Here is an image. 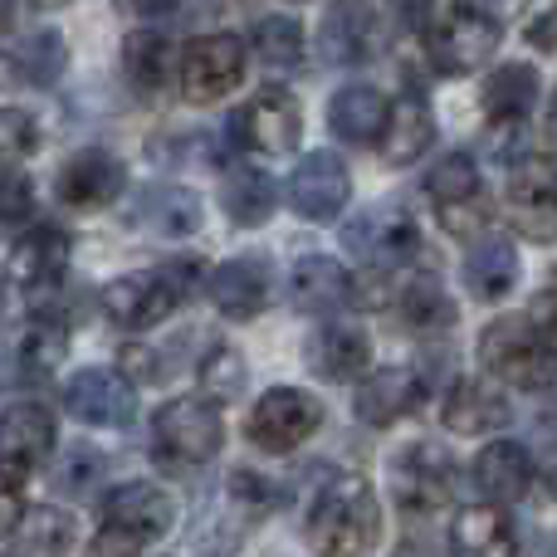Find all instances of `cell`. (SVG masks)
I'll use <instances>...</instances> for the list:
<instances>
[{
  "label": "cell",
  "mask_w": 557,
  "mask_h": 557,
  "mask_svg": "<svg viewBox=\"0 0 557 557\" xmlns=\"http://www.w3.org/2000/svg\"><path fill=\"white\" fill-rule=\"evenodd\" d=\"M318 425H323V401H318L313 392H304V386H274V392H264L260 401H255L245 435H250V445H260L264 455H288V450H298Z\"/></svg>",
  "instance_id": "cell-8"
},
{
  "label": "cell",
  "mask_w": 557,
  "mask_h": 557,
  "mask_svg": "<svg viewBox=\"0 0 557 557\" xmlns=\"http://www.w3.org/2000/svg\"><path fill=\"white\" fill-rule=\"evenodd\" d=\"M0 313H5V284H0Z\"/></svg>",
  "instance_id": "cell-50"
},
{
  "label": "cell",
  "mask_w": 557,
  "mask_h": 557,
  "mask_svg": "<svg viewBox=\"0 0 557 557\" xmlns=\"http://www.w3.org/2000/svg\"><path fill=\"white\" fill-rule=\"evenodd\" d=\"M392 494L411 519H431V513L450 509L455 484H460V470H455V455L435 441H416L406 450H396L392 460Z\"/></svg>",
  "instance_id": "cell-6"
},
{
  "label": "cell",
  "mask_w": 557,
  "mask_h": 557,
  "mask_svg": "<svg viewBox=\"0 0 557 557\" xmlns=\"http://www.w3.org/2000/svg\"><path fill=\"white\" fill-rule=\"evenodd\" d=\"M343 245L367 264V270H396L421 250V231H416V215L401 211L396 201L367 206L357 221H347Z\"/></svg>",
  "instance_id": "cell-9"
},
{
  "label": "cell",
  "mask_w": 557,
  "mask_h": 557,
  "mask_svg": "<svg viewBox=\"0 0 557 557\" xmlns=\"http://www.w3.org/2000/svg\"><path fill=\"white\" fill-rule=\"evenodd\" d=\"M39 152V123L29 108H0V162H25Z\"/></svg>",
  "instance_id": "cell-40"
},
{
  "label": "cell",
  "mask_w": 557,
  "mask_h": 557,
  "mask_svg": "<svg viewBox=\"0 0 557 557\" xmlns=\"http://www.w3.org/2000/svg\"><path fill=\"white\" fill-rule=\"evenodd\" d=\"M396 304H401V323L411 327V333H450L455 327V298L445 294L441 288V278L435 274H416L411 284L401 288V298H396Z\"/></svg>",
  "instance_id": "cell-35"
},
{
  "label": "cell",
  "mask_w": 557,
  "mask_h": 557,
  "mask_svg": "<svg viewBox=\"0 0 557 557\" xmlns=\"http://www.w3.org/2000/svg\"><path fill=\"white\" fill-rule=\"evenodd\" d=\"M201 382L211 396H221V401H231V396H240V382H245V362L231 352V347L211 343L201 357Z\"/></svg>",
  "instance_id": "cell-41"
},
{
  "label": "cell",
  "mask_w": 557,
  "mask_h": 557,
  "mask_svg": "<svg viewBox=\"0 0 557 557\" xmlns=\"http://www.w3.org/2000/svg\"><path fill=\"white\" fill-rule=\"evenodd\" d=\"M108 465H113V460H108L98 445L74 441V445H64V450H59L49 484H54V494H64V499H94V494L103 490V480H108Z\"/></svg>",
  "instance_id": "cell-36"
},
{
  "label": "cell",
  "mask_w": 557,
  "mask_h": 557,
  "mask_svg": "<svg viewBox=\"0 0 557 557\" xmlns=\"http://www.w3.org/2000/svg\"><path fill=\"white\" fill-rule=\"evenodd\" d=\"M386 5H392V15L401 20L406 29H425V25H431V5H435V0H386Z\"/></svg>",
  "instance_id": "cell-45"
},
{
  "label": "cell",
  "mask_w": 557,
  "mask_h": 557,
  "mask_svg": "<svg viewBox=\"0 0 557 557\" xmlns=\"http://www.w3.org/2000/svg\"><path fill=\"white\" fill-rule=\"evenodd\" d=\"M20 513H25V470L0 460V539H10Z\"/></svg>",
  "instance_id": "cell-43"
},
{
  "label": "cell",
  "mask_w": 557,
  "mask_h": 557,
  "mask_svg": "<svg viewBox=\"0 0 557 557\" xmlns=\"http://www.w3.org/2000/svg\"><path fill=\"white\" fill-rule=\"evenodd\" d=\"M10 39H15V15H10V0H0V54H10Z\"/></svg>",
  "instance_id": "cell-48"
},
{
  "label": "cell",
  "mask_w": 557,
  "mask_h": 557,
  "mask_svg": "<svg viewBox=\"0 0 557 557\" xmlns=\"http://www.w3.org/2000/svg\"><path fill=\"white\" fill-rule=\"evenodd\" d=\"M103 523L108 529L133 533V539H143V543H152V539H166V533H172L176 509L157 484L133 480V484H117V490L103 499Z\"/></svg>",
  "instance_id": "cell-21"
},
{
  "label": "cell",
  "mask_w": 557,
  "mask_h": 557,
  "mask_svg": "<svg viewBox=\"0 0 557 557\" xmlns=\"http://www.w3.org/2000/svg\"><path fill=\"white\" fill-rule=\"evenodd\" d=\"M347 196H352V176H347L343 157H333V152H308L294 166V176H288V206L304 221L323 225L333 215H343Z\"/></svg>",
  "instance_id": "cell-15"
},
{
  "label": "cell",
  "mask_w": 557,
  "mask_h": 557,
  "mask_svg": "<svg viewBox=\"0 0 557 557\" xmlns=\"http://www.w3.org/2000/svg\"><path fill=\"white\" fill-rule=\"evenodd\" d=\"M235 143L250 147L264 157H288L304 137V113H298V98L288 88H260L250 103L235 113Z\"/></svg>",
  "instance_id": "cell-11"
},
{
  "label": "cell",
  "mask_w": 557,
  "mask_h": 557,
  "mask_svg": "<svg viewBox=\"0 0 557 557\" xmlns=\"http://www.w3.org/2000/svg\"><path fill=\"white\" fill-rule=\"evenodd\" d=\"M539 69L533 64H499L484 84V113H490L494 127H509V123H529V113L539 108Z\"/></svg>",
  "instance_id": "cell-30"
},
{
  "label": "cell",
  "mask_w": 557,
  "mask_h": 557,
  "mask_svg": "<svg viewBox=\"0 0 557 557\" xmlns=\"http://www.w3.org/2000/svg\"><path fill=\"white\" fill-rule=\"evenodd\" d=\"M480 367L494 382L548 392L553 382V333H543L529 313H504L480 333Z\"/></svg>",
  "instance_id": "cell-3"
},
{
  "label": "cell",
  "mask_w": 557,
  "mask_h": 557,
  "mask_svg": "<svg viewBox=\"0 0 557 557\" xmlns=\"http://www.w3.org/2000/svg\"><path fill=\"white\" fill-rule=\"evenodd\" d=\"M425 196L435 201L445 231L450 235H474L480 225H490V201H484L480 166L470 152H450L425 172Z\"/></svg>",
  "instance_id": "cell-10"
},
{
  "label": "cell",
  "mask_w": 557,
  "mask_h": 557,
  "mask_svg": "<svg viewBox=\"0 0 557 557\" xmlns=\"http://www.w3.org/2000/svg\"><path fill=\"white\" fill-rule=\"evenodd\" d=\"M10 539H15L20 557H69L78 539V523L69 509H59V504H45V509H29L20 513V523L10 529Z\"/></svg>",
  "instance_id": "cell-34"
},
{
  "label": "cell",
  "mask_w": 557,
  "mask_h": 557,
  "mask_svg": "<svg viewBox=\"0 0 557 557\" xmlns=\"http://www.w3.org/2000/svg\"><path fill=\"white\" fill-rule=\"evenodd\" d=\"M318 45L327 64H367L382 49V15L372 10V0H333L318 25Z\"/></svg>",
  "instance_id": "cell-16"
},
{
  "label": "cell",
  "mask_w": 557,
  "mask_h": 557,
  "mask_svg": "<svg viewBox=\"0 0 557 557\" xmlns=\"http://www.w3.org/2000/svg\"><path fill=\"white\" fill-rule=\"evenodd\" d=\"M425 386L411 367H376V372H362L357 376V421L362 425H396L401 416H411L421 406Z\"/></svg>",
  "instance_id": "cell-17"
},
{
  "label": "cell",
  "mask_w": 557,
  "mask_h": 557,
  "mask_svg": "<svg viewBox=\"0 0 557 557\" xmlns=\"http://www.w3.org/2000/svg\"><path fill=\"white\" fill-rule=\"evenodd\" d=\"M152 441L166 465L215 460L225 445L221 401H211V396H176V401H166L152 421Z\"/></svg>",
  "instance_id": "cell-5"
},
{
  "label": "cell",
  "mask_w": 557,
  "mask_h": 557,
  "mask_svg": "<svg viewBox=\"0 0 557 557\" xmlns=\"http://www.w3.org/2000/svg\"><path fill=\"white\" fill-rule=\"evenodd\" d=\"M352 298V278L337 260L327 255H304V260L288 270V304L298 313H333Z\"/></svg>",
  "instance_id": "cell-27"
},
{
  "label": "cell",
  "mask_w": 557,
  "mask_h": 557,
  "mask_svg": "<svg viewBox=\"0 0 557 557\" xmlns=\"http://www.w3.org/2000/svg\"><path fill=\"white\" fill-rule=\"evenodd\" d=\"M35 10H54V5H64V0H29Z\"/></svg>",
  "instance_id": "cell-49"
},
{
  "label": "cell",
  "mask_w": 557,
  "mask_h": 557,
  "mask_svg": "<svg viewBox=\"0 0 557 557\" xmlns=\"http://www.w3.org/2000/svg\"><path fill=\"white\" fill-rule=\"evenodd\" d=\"M533 45H539L543 54H553V15H548V10H543L539 25H533Z\"/></svg>",
  "instance_id": "cell-47"
},
{
  "label": "cell",
  "mask_w": 557,
  "mask_h": 557,
  "mask_svg": "<svg viewBox=\"0 0 557 557\" xmlns=\"http://www.w3.org/2000/svg\"><path fill=\"white\" fill-rule=\"evenodd\" d=\"M533 480H539V465L519 441H494L474 455V490L484 494V504H519Z\"/></svg>",
  "instance_id": "cell-22"
},
{
  "label": "cell",
  "mask_w": 557,
  "mask_h": 557,
  "mask_svg": "<svg viewBox=\"0 0 557 557\" xmlns=\"http://www.w3.org/2000/svg\"><path fill=\"white\" fill-rule=\"evenodd\" d=\"M196 284H201V260H166V264H152V270L117 274L113 284H103L98 308H103V318L113 327L143 333V327H157L162 318H172L196 294Z\"/></svg>",
  "instance_id": "cell-2"
},
{
  "label": "cell",
  "mask_w": 557,
  "mask_h": 557,
  "mask_svg": "<svg viewBox=\"0 0 557 557\" xmlns=\"http://www.w3.org/2000/svg\"><path fill=\"white\" fill-rule=\"evenodd\" d=\"M304 362H308V372L323 376V382H357V376L372 367V343H367V333L352 323H323L308 333Z\"/></svg>",
  "instance_id": "cell-20"
},
{
  "label": "cell",
  "mask_w": 557,
  "mask_h": 557,
  "mask_svg": "<svg viewBox=\"0 0 557 557\" xmlns=\"http://www.w3.org/2000/svg\"><path fill=\"white\" fill-rule=\"evenodd\" d=\"M176 0H117V10L123 15H133V20H152V15H166Z\"/></svg>",
  "instance_id": "cell-46"
},
{
  "label": "cell",
  "mask_w": 557,
  "mask_h": 557,
  "mask_svg": "<svg viewBox=\"0 0 557 557\" xmlns=\"http://www.w3.org/2000/svg\"><path fill=\"white\" fill-rule=\"evenodd\" d=\"M127 221L152 231V235L176 240V235L201 231V196L186 191V186H147V191H137Z\"/></svg>",
  "instance_id": "cell-28"
},
{
  "label": "cell",
  "mask_w": 557,
  "mask_h": 557,
  "mask_svg": "<svg viewBox=\"0 0 557 557\" xmlns=\"http://www.w3.org/2000/svg\"><path fill=\"white\" fill-rule=\"evenodd\" d=\"M123 74L143 98L162 94L176 74V49L162 29H133L123 39Z\"/></svg>",
  "instance_id": "cell-31"
},
{
  "label": "cell",
  "mask_w": 557,
  "mask_h": 557,
  "mask_svg": "<svg viewBox=\"0 0 557 557\" xmlns=\"http://www.w3.org/2000/svg\"><path fill=\"white\" fill-rule=\"evenodd\" d=\"M386 94L382 88H367V84H347L343 94L327 103V127H333L343 143L352 147H372L386 127Z\"/></svg>",
  "instance_id": "cell-29"
},
{
  "label": "cell",
  "mask_w": 557,
  "mask_h": 557,
  "mask_svg": "<svg viewBox=\"0 0 557 557\" xmlns=\"http://www.w3.org/2000/svg\"><path fill=\"white\" fill-rule=\"evenodd\" d=\"M206 294H211V304L221 318L250 323V318H260L264 304H270V264L250 260V255L215 264L211 278H206Z\"/></svg>",
  "instance_id": "cell-18"
},
{
  "label": "cell",
  "mask_w": 557,
  "mask_h": 557,
  "mask_svg": "<svg viewBox=\"0 0 557 557\" xmlns=\"http://www.w3.org/2000/svg\"><path fill=\"white\" fill-rule=\"evenodd\" d=\"M35 211V186H29L25 172L0 162V225H20Z\"/></svg>",
  "instance_id": "cell-42"
},
{
  "label": "cell",
  "mask_w": 557,
  "mask_h": 557,
  "mask_svg": "<svg viewBox=\"0 0 557 557\" xmlns=\"http://www.w3.org/2000/svg\"><path fill=\"white\" fill-rule=\"evenodd\" d=\"M69 352V333L64 318L35 313L5 347H0V386H35L64 362Z\"/></svg>",
  "instance_id": "cell-13"
},
{
  "label": "cell",
  "mask_w": 557,
  "mask_h": 557,
  "mask_svg": "<svg viewBox=\"0 0 557 557\" xmlns=\"http://www.w3.org/2000/svg\"><path fill=\"white\" fill-rule=\"evenodd\" d=\"M15 74L29 84H54L64 74V39L54 29H35L25 45L15 49Z\"/></svg>",
  "instance_id": "cell-39"
},
{
  "label": "cell",
  "mask_w": 557,
  "mask_h": 557,
  "mask_svg": "<svg viewBox=\"0 0 557 557\" xmlns=\"http://www.w3.org/2000/svg\"><path fill=\"white\" fill-rule=\"evenodd\" d=\"M441 416L455 435H490V431H504V425L513 421L509 396H504L494 382H480V376H460V382L445 392Z\"/></svg>",
  "instance_id": "cell-23"
},
{
  "label": "cell",
  "mask_w": 557,
  "mask_h": 557,
  "mask_svg": "<svg viewBox=\"0 0 557 557\" xmlns=\"http://www.w3.org/2000/svg\"><path fill=\"white\" fill-rule=\"evenodd\" d=\"M127 186V172L113 152L103 147H84L74 152L54 176V196L69 211H98V206H113Z\"/></svg>",
  "instance_id": "cell-14"
},
{
  "label": "cell",
  "mask_w": 557,
  "mask_h": 557,
  "mask_svg": "<svg viewBox=\"0 0 557 557\" xmlns=\"http://www.w3.org/2000/svg\"><path fill=\"white\" fill-rule=\"evenodd\" d=\"M298 533L318 557H362L382 539L376 490L352 470H323L298 504Z\"/></svg>",
  "instance_id": "cell-1"
},
{
  "label": "cell",
  "mask_w": 557,
  "mask_h": 557,
  "mask_svg": "<svg viewBox=\"0 0 557 557\" xmlns=\"http://www.w3.org/2000/svg\"><path fill=\"white\" fill-rule=\"evenodd\" d=\"M64 411L84 425H127L137 416V386L113 367H84L64 382Z\"/></svg>",
  "instance_id": "cell-12"
},
{
  "label": "cell",
  "mask_w": 557,
  "mask_h": 557,
  "mask_svg": "<svg viewBox=\"0 0 557 557\" xmlns=\"http://www.w3.org/2000/svg\"><path fill=\"white\" fill-rule=\"evenodd\" d=\"M143 548H147L143 539H133V533L108 529V523H103V529H98V539L88 543V553H84V557H137Z\"/></svg>",
  "instance_id": "cell-44"
},
{
  "label": "cell",
  "mask_w": 557,
  "mask_h": 557,
  "mask_svg": "<svg viewBox=\"0 0 557 557\" xmlns=\"http://www.w3.org/2000/svg\"><path fill=\"white\" fill-rule=\"evenodd\" d=\"M250 49L270 69H298V59H304V29H298L294 15H264L250 29Z\"/></svg>",
  "instance_id": "cell-38"
},
{
  "label": "cell",
  "mask_w": 557,
  "mask_h": 557,
  "mask_svg": "<svg viewBox=\"0 0 557 557\" xmlns=\"http://www.w3.org/2000/svg\"><path fill=\"white\" fill-rule=\"evenodd\" d=\"M509 211L513 225L533 240H553L557 225V172L553 157H539V162H519L509 176Z\"/></svg>",
  "instance_id": "cell-19"
},
{
  "label": "cell",
  "mask_w": 557,
  "mask_h": 557,
  "mask_svg": "<svg viewBox=\"0 0 557 557\" xmlns=\"http://www.w3.org/2000/svg\"><path fill=\"white\" fill-rule=\"evenodd\" d=\"M54 455V416L35 401H20L0 411V460L15 470H35Z\"/></svg>",
  "instance_id": "cell-26"
},
{
  "label": "cell",
  "mask_w": 557,
  "mask_h": 557,
  "mask_svg": "<svg viewBox=\"0 0 557 557\" xmlns=\"http://www.w3.org/2000/svg\"><path fill=\"white\" fill-rule=\"evenodd\" d=\"M245 64H250L245 39L196 35V39H186L182 59H176V88H182L186 103L206 108V103H215V98H225L231 88H240Z\"/></svg>",
  "instance_id": "cell-7"
},
{
  "label": "cell",
  "mask_w": 557,
  "mask_h": 557,
  "mask_svg": "<svg viewBox=\"0 0 557 557\" xmlns=\"http://www.w3.org/2000/svg\"><path fill=\"white\" fill-rule=\"evenodd\" d=\"M64 264H69V235L59 225H29L25 235L15 240L10 250V278L29 294H45L64 278Z\"/></svg>",
  "instance_id": "cell-24"
},
{
  "label": "cell",
  "mask_w": 557,
  "mask_h": 557,
  "mask_svg": "<svg viewBox=\"0 0 557 557\" xmlns=\"http://www.w3.org/2000/svg\"><path fill=\"white\" fill-rule=\"evenodd\" d=\"M455 557H519V533H513L504 504H470L455 513L450 529Z\"/></svg>",
  "instance_id": "cell-25"
},
{
  "label": "cell",
  "mask_w": 557,
  "mask_h": 557,
  "mask_svg": "<svg viewBox=\"0 0 557 557\" xmlns=\"http://www.w3.org/2000/svg\"><path fill=\"white\" fill-rule=\"evenodd\" d=\"M221 206L231 211L235 225H264L274 215V182L270 172H255V166H235L225 176V191H221Z\"/></svg>",
  "instance_id": "cell-37"
},
{
  "label": "cell",
  "mask_w": 557,
  "mask_h": 557,
  "mask_svg": "<svg viewBox=\"0 0 557 557\" xmlns=\"http://www.w3.org/2000/svg\"><path fill=\"white\" fill-rule=\"evenodd\" d=\"M504 25L494 10L484 5H450L435 25H425V49H431V64L441 74H474V69L490 64V54L499 49Z\"/></svg>",
  "instance_id": "cell-4"
},
{
  "label": "cell",
  "mask_w": 557,
  "mask_h": 557,
  "mask_svg": "<svg viewBox=\"0 0 557 557\" xmlns=\"http://www.w3.org/2000/svg\"><path fill=\"white\" fill-rule=\"evenodd\" d=\"M465 284H470L474 298H504L513 284H519V250L504 235H480L465 255Z\"/></svg>",
  "instance_id": "cell-32"
},
{
  "label": "cell",
  "mask_w": 557,
  "mask_h": 557,
  "mask_svg": "<svg viewBox=\"0 0 557 557\" xmlns=\"http://www.w3.org/2000/svg\"><path fill=\"white\" fill-rule=\"evenodd\" d=\"M431 137H435V117L425 108V98H401V103L386 108V127L376 137V147H382V157L392 166H411L431 147Z\"/></svg>",
  "instance_id": "cell-33"
}]
</instances>
